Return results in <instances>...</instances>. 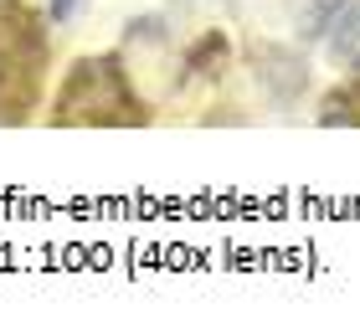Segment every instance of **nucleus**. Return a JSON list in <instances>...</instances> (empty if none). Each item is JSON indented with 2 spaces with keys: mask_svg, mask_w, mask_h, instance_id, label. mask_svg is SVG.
<instances>
[{
  "mask_svg": "<svg viewBox=\"0 0 360 334\" xmlns=\"http://www.w3.org/2000/svg\"><path fill=\"white\" fill-rule=\"evenodd\" d=\"M57 124H150V108L134 93L119 57H83L57 88Z\"/></svg>",
  "mask_w": 360,
  "mask_h": 334,
  "instance_id": "nucleus-1",
  "label": "nucleus"
},
{
  "mask_svg": "<svg viewBox=\"0 0 360 334\" xmlns=\"http://www.w3.org/2000/svg\"><path fill=\"white\" fill-rule=\"evenodd\" d=\"M83 11V0H52V21H72Z\"/></svg>",
  "mask_w": 360,
  "mask_h": 334,
  "instance_id": "nucleus-5",
  "label": "nucleus"
},
{
  "mask_svg": "<svg viewBox=\"0 0 360 334\" xmlns=\"http://www.w3.org/2000/svg\"><path fill=\"white\" fill-rule=\"evenodd\" d=\"M330 57L350 72H360V6H345L340 21L330 26Z\"/></svg>",
  "mask_w": 360,
  "mask_h": 334,
  "instance_id": "nucleus-3",
  "label": "nucleus"
},
{
  "mask_svg": "<svg viewBox=\"0 0 360 334\" xmlns=\"http://www.w3.org/2000/svg\"><path fill=\"white\" fill-rule=\"evenodd\" d=\"M350 0H309V37H324V31H330L335 21H340V11H345Z\"/></svg>",
  "mask_w": 360,
  "mask_h": 334,
  "instance_id": "nucleus-4",
  "label": "nucleus"
},
{
  "mask_svg": "<svg viewBox=\"0 0 360 334\" xmlns=\"http://www.w3.org/2000/svg\"><path fill=\"white\" fill-rule=\"evenodd\" d=\"M46 67V37L21 0H0V119H21L37 103Z\"/></svg>",
  "mask_w": 360,
  "mask_h": 334,
  "instance_id": "nucleus-2",
  "label": "nucleus"
}]
</instances>
